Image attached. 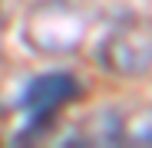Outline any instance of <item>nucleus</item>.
<instances>
[{
  "instance_id": "f257e3e1",
  "label": "nucleus",
  "mask_w": 152,
  "mask_h": 148,
  "mask_svg": "<svg viewBox=\"0 0 152 148\" xmlns=\"http://www.w3.org/2000/svg\"><path fill=\"white\" fill-rule=\"evenodd\" d=\"M89 30V13L73 0H43L30 10L23 36L40 53H73Z\"/></svg>"
},
{
  "instance_id": "7ed1b4c3",
  "label": "nucleus",
  "mask_w": 152,
  "mask_h": 148,
  "mask_svg": "<svg viewBox=\"0 0 152 148\" xmlns=\"http://www.w3.org/2000/svg\"><path fill=\"white\" fill-rule=\"evenodd\" d=\"M149 56H152L149 30L145 23L139 27V20H122L99 43V63L116 76H142L149 69Z\"/></svg>"
},
{
  "instance_id": "f03ea898",
  "label": "nucleus",
  "mask_w": 152,
  "mask_h": 148,
  "mask_svg": "<svg viewBox=\"0 0 152 148\" xmlns=\"http://www.w3.org/2000/svg\"><path fill=\"white\" fill-rule=\"evenodd\" d=\"M76 95H80V82H76L69 72H43L33 82H27V89L20 95V109L27 115V125L17 135V142L30 138V135L37 138L50 125V118L56 115V109L73 102Z\"/></svg>"
}]
</instances>
